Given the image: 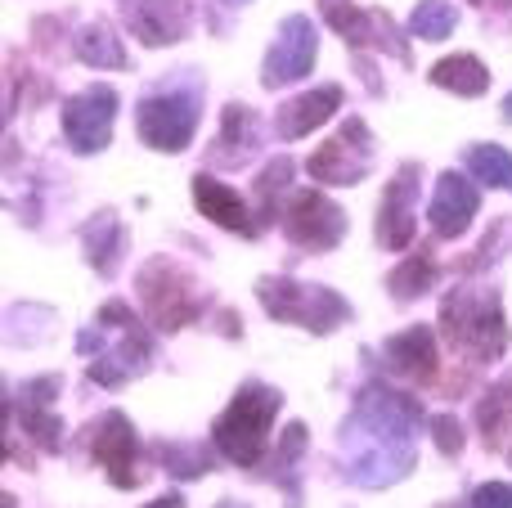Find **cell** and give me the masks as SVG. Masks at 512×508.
I'll list each match as a JSON object with an SVG mask.
<instances>
[{
  "label": "cell",
  "instance_id": "6da1fadb",
  "mask_svg": "<svg viewBox=\"0 0 512 508\" xmlns=\"http://www.w3.org/2000/svg\"><path fill=\"white\" fill-rule=\"evenodd\" d=\"M418 423H423L418 396L391 392V387H364L355 396L351 419L337 432V450L346 459V482L364 486V491H382V486H396L400 477L414 473Z\"/></svg>",
  "mask_w": 512,
  "mask_h": 508
},
{
  "label": "cell",
  "instance_id": "7a4b0ae2",
  "mask_svg": "<svg viewBox=\"0 0 512 508\" xmlns=\"http://www.w3.org/2000/svg\"><path fill=\"white\" fill-rule=\"evenodd\" d=\"M77 351L86 356V374L99 387H122L140 378L153 360V338L126 302H104L90 329L77 333Z\"/></svg>",
  "mask_w": 512,
  "mask_h": 508
},
{
  "label": "cell",
  "instance_id": "3957f363",
  "mask_svg": "<svg viewBox=\"0 0 512 508\" xmlns=\"http://www.w3.org/2000/svg\"><path fill=\"white\" fill-rule=\"evenodd\" d=\"M441 329L468 365H490L508 351V320L495 288H450L441 297Z\"/></svg>",
  "mask_w": 512,
  "mask_h": 508
},
{
  "label": "cell",
  "instance_id": "277c9868",
  "mask_svg": "<svg viewBox=\"0 0 512 508\" xmlns=\"http://www.w3.org/2000/svg\"><path fill=\"white\" fill-rule=\"evenodd\" d=\"M279 410H283V396L274 392V387L243 383L212 428L216 450H221L230 464L256 468L265 459V450H270V428H274V414Z\"/></svg>",
  "mask_w": 512,
  "mask_h": 508
},
{
  "label": "cell",
  "instance_id": "5b68a950",
  "mask_svg": "<svg viewBox=\"0 0 512 508\" xmlns=\"http://www.w3.org/2000/svg\"><path fill=\"white\" fill-rule=\"evenodd\" d=\"M203 81H185V86H162L153 90V95L140 99V108H135V131H140V140L149 144V149L158 153H180L189 149V140H194L198 131V117H203Z\"/></svg>",
  "mask_w": 512,
  "mask_h": 508
},
{
  "label": "cell",
  "instance_id": "8992f818",
  "mask_svg": "<svg viewBox=\"0 0 512 508\" xmlns=\"http://www.w3.org/2000/svg\"><path fill=\"white\" fill-rule=\"evenodd\" d=\"M256 297H261L265 315L279 324H301L310 333H333L337 324L351 320V302L337 297L333 288L324 284H297V279H261L256 284Z\"/></svg>",
  "mask_w": 512,
  "mask_h": 508
},
{
  "label": "cell",
  "instance_id": "52a82bcc",
  "mask_svg": "<svg viewBox=\"0 0 512 508\" xmlns=\"http://www.w3.org/2000/svg\"><path fill=\"white\" fill-rule=\"evenodd\" d=\"M135 288H140V302H144V311H149L153 329H162V333H176V329H185V324H194L207 306L203 288L171 257L144 261L140 275H135Z\"/></svg>",
  "mask_w": 512,
  "mask_h": 508
},
{
  "label": "cell",
  "instance_id": "ba28073f",
  "mask_svg": "<svg viewBox=\"0 0 512 508\" xmlns=\"http://www.w3.org/2000/svg\"><path fill=\"white\" fill-rule=\"evenodd\" d=\"M279 221H283V234L292 239V248H306V252H333L346 239L342 207L328 203L319 189H292Z\"/></svg>",
  "mask_w": 512,
  "mask_h": 508
},
{
  "label": "cell",
  "instance_id": "9c48e42d",
  "mask_svg": "<svg viewBox=\"0 0 512 508\" xmlns=\"http://www.w3.org/2000/svg\"><path fill=\"white\" fill-rule=\"evenodd\" d=\"M369 167H373V135L360 117H346L342 131L306 158L310 180H324V185H360L369 176Z\"/></svg>",
  "mask_w": 512,
  "mask_h": 508
},
{
  "label": "cell",
  "instance_id": "30bf717a",
  "mask_svg": "<svg viewBox=\"0 0 512 508\" xmlns=\"http://www.w3.org/2000/svg\"><path fill=\"white\" fill-rule=\"evenodd\" d=\"M315 54H319V36H315V23L306 14H288L274 32L270 50H265V63H261V86L265 90H283L292 81H301L310 68H315Z\"/></svg>",
  "mask_w": 512,
  "mask_h": 508
},
{
  "label": "cell",
  "instance_id": "8fae6325",
  "mask_svg": "<svg viewBox=\"0 0 512 508\" xmlns=\"http://www.w3.org/2000/svg\"><path fill=\"white\" fill-rule=\"evenodd\" d=\"M423 167L418 162H405L396 176L387 180L382 189V203H378V221H373V234L387 252H405L414 243L418 230V194H423Z\"/></svg>",
  "mask_w": 512,
  "mask_h": 508
},
{
  "label": "cell",
  "instance_id": "7c38bea8",
  "mask_svg": "<svg viewBox=\"0 0 512 508\" xmlns=\"http://www.w3.org/2000/svg\"><path fill=\"white\" fill-rule=\"evenodd\" d=\"M113 122H117V90L113 86H90L63 104V140L77 153L108 149Z\"/></svg>",
  "mask_w": 512,
  "mask_h": 508
},
{
  "label": "cell",
  "instance_id": "4fadbf2b",
  "mask_svg": "<svg viewBox=\"0 0 512 508\" xmlns=\"http://www.w3.org/2000/svg\"><path fill=\"white\" fill-rule=\"evenodd\" d=\"M90 455L95 464L108 468V482L117 491H135L140 486V473H135V459H140V441H135V428L122 410H108L104 419L95 423V437H90Z\"/></svg>",
  "mask_w": 512,
  "mask_h": 508
},
{
  "label": "cell",
  "instance_id": "5bb4252c",
  "mask_svg": "<svg viewBox=\"0 0 512 508\" xmlns=\"http://www.w3.org/2000/svg\"><path fill=\"white\" fill-rule=\"evenodd\" d=\"M122 9V23L126 32L135 36L140 45H176L189 36V5L185 0H117Z\"/></svg>",
  "mask_w": 512,
  "mask_h": 508
},
{
  "label": "cell",
  "instance_id": "9a60e30c",
  "mask_svg": "<svg viewBox=\"0 0 512 508\" xmlns=\"http://www.w3.org/2000/svg\"><path fill=\"white\" fill-rule=\"evenodd\" d=\"M382 360H387V369L396 378H405V383L414 387H427L436 374H441V356H436V333L427 329V324H414V329L396 333V338H387V347H382Z\"/></svg>",
  "mask_w": 512,
  "mask_h": 508
},
{
  "label": "cell",
  "instance_id": "2e32d148",
  "mask_svg": "<svg viewBox=\"0 0 512 508\" xmlns=\"http://www.w3.org/2000/svg\"><path fill=\"white\" fill-rule=\"evenodd\" d=\"M477 207H481L477 185H472L468 176H459V171H445V176L436 180L432 207H427L436 239H463L468 225H472V216H477Z\"/></svg>",
  "mask_w": 512,
  "mask_h": 508
},
{
  "label": "cell",
  "instance_id": "e0dca14e",
  "mask_svg": "<svg viewBox=\"0 0 512 508\" xmlns=\"http://www.w3.org/2000/svg\"><path fill=\"white\" fill-rule=\"evenodd\" d=\"M54 392H59V374H45V378H32V383H18V423L23 432H32V441L41 450H63V423L59 414L50 410L54 405Z\"/></svg>",
  "mask_w": 512,
  "mask_h": 508
},
{
  "label": "cell",
  "instance_id": "ac0fdd59",
  "mask_svg": "<svg viewBox=\"0 0 512 508\" xmlns=\"http://www.w3.org/2000/svg\"><path fill=\"white\" fill-rule=\"evenodd\" d=\"M194 203L207 221L221 225V230H230V234H239V239H256V230H261V221H252L248 203H243L230 185H221L216 176H207V171L194 176Z\"/></svg>",
  "mask_w": 512,
  "mask_h": 508
},
{
  "label": "cell",
  "instance_id": "d6986e66",
  "mask_svg": "<svg viewBox=\"0 0 512 508\" xmlns=\"http://www.w3.org/2000/svg\"><path fill=\"white\" fill-rule=\"evenodd\" d=\"M337 108H342V86H319V90H310V95L288 99V104L279 108V117H274V131H279L283 140H306Z\"/></svg>",
  "mask_w": 512,
  "mask_h": 508
},
{
  "label": "cell",
  "instance_id": "ffe728a7",
  "mask_svg": "<svg viewBox=\"0 0 512 508\" xmlns=\"http://www.w3.org/2000/svg\"><path fill=\"white\" fill-rule=\"evenodd\" d=\"M256 144H261V122H256V113L248 104H230L221 117L216 149L207 153V158H212L216 167H243V162L256 153Z\"/></svg>",
  "mask_w": 512,
  "mask_h": 508
},
{
  "label": "cell",
  "instance_id": "44dd1931",
  "mask_svg": "<svg viewBox=\"0 0 512 508\" xmlns=\"http://www.w3.org/2000/svg\"><path fill=\"white\" fill-rule=\"evenodd\" d=\"M477 428H481V441H486L490 450H499V455L512 464V374L499 378V383L481 396Z\"/></svg>",
  "mask_w": 512,
  "mask_h": 508
},
{
  "label": "cell",
  "instance_id": "7402d4cb",
  "mask_svg": "<svg viewBox=\"0 0 512 508\" xmlns=\"http://www.w3.org/2000/svg\"><path fill=\"white\" fill-rule=\"evenodd\" d=\"M81 248H86V261L90 270L99 275H113L117 261L126 252V230L117 221V212H95L86 225H81Z\"/></svg>",
  "mask_w": 512,
  "mask_h": 508
},
{
  "label": "cell",
  "instance_id": "603a6c76",
  "mask_svg": "<svg viewBox=\"0 0 512 508\" xmlns=\"http://www.w3.org/2000/svg\"><path fill=\"white\" fill-rule=\"evenodd\" d=\"M319 9H324L328 27H333L337 36H342L351 50H364V45H382V23L378 14H364L355 0H319Z\"/></svg>",
  "mask_w": 512,
  "mask_h": 508
},
{
  "label": "cell",
  "instance_id": "cb8c5ba5",
  "mask_svg": "<svg viewBox=\"0 0 512 508\" xmlns=\"http://www.w3.org/2000/svg\"><path fill=\"white\" fill-rule=\"evenodd\" d=\"M432 86L450 90V95H463V99H477L490 90V72L477 54H450L432 68Z\"/></svg>",
  "mask_w": 512,
  "mask_h": 508
},
{
  "label": "cell",
  "instance_id": "d4e9b609",
  "mask_svg": "<svg viewBox=\"0 0 512 508\" xmlns=\"http://www.w3.org/2000/svg\"><path fill=\"white\" fill-rule=\"evenodd\" d=\"M77 59L90 63V68H131V54L126 45L113 36L108 23H90L77 32Z\"/></svg>",
  "mask_w": 512,
  "mask_h": 508
},
{
  "label": "cell",
  "instance_id": "484cf974",
  "mask_svg": "<svg viewBox=\"0 0 512 508\" xmlns=\"http://www.w3.org/2000/svg\"><path fill=\"white\" fill-rule=\"evenodd\" d=\"M436 279H441V266H436L432 252H414V257H405L387 275V288H391V297H396V302H414V297H423Z\"/></svg>",
  "mask_w": 512,
  "mask_h": 508
},
{
  "label": "cell",
  "instance_id": "4316f807",
  "mask_svg": "<svg viewBox=\"0 0 512 508\" xmlns=\"http://www.w3.org/2000/svg\"><path fill=\"white\" fill-rule=\"evenodd\" d=\"M463 162H468V171L486 189H508L512 194V153L504 144H472Z\"/></svg>",
  "mask_w": 512,
  "mask_h": 508
},
{
  "label": "cell",
  "instance_id": "83f0119b",
  "mask_svg": "<svg viewBox=\"0 0 512 508\" xmlns=\"http://www.w3.org/2000/svg\"><path fill=\"white\" fill-rule=\"evenodd\" d=\"M454 27H459V9L450 0H423L409 14V36H418V41H445Z\"/></svg>",
  "mask_w": 512,
  "mask_h": 508
},
{
  "label": "cell",
  "instance_id": "f1b7e54d",
  "mask_svg": "<svg viewBox=\"0 0 512 508\" xmlns=\"http://www.w3.org/2000/svg\"><path fill=\"white\" fill-rule=\"evenodd\" d=\"M153 455L162 459L171 477H207V450L194 446V441H158Z\"/></svg>",
  "mask_w": 512,
  "mask_h": 508
},
{
  "label": "cell",
  "instance_id": "f546056e",
  "mask_svg": "<svg viewBox=\"0 0 512 508\" xmlns=\"http://www.w3.org/2000/svg\"><path fill=\"white\" fill-rule=\"evenodd\" d=\"M288 185H292V158H274L270 167L261 171V180H256V216L261 221H274L279 216V194H288Z\"/></svg>",
  "mask_w": 512,
  "mask_h": 508
},
{
  "label": "cell",
  "instance_id": "4dcf8cb0",
  "mask_svg": "<svg viewBox=\"0 0 512 508\" xmlns=\"http://www.w3.org/2000/svg\"><path fill=\"white\" fill-rule=\"evenodd\" d=\"M301 450H306V423H288V428H283V441H279V455H274V459L283 464V486H288L292 500H297V482L288 477V468L297 464Z\"/></svg>",
  "mask_w": 512,
  "mask_h": 508
},
{
  "label": "cell",
  "instance_id": "1f68e13d",
  "mask_svg": "<svg viewBox=\"0 0 512 508\" xmlns=\"http://www.w3.org/2000/svg\"><path fill=\"white\" fill-rule=\"evenodd\" d=\"M432 437H436V450L450 459L463 450V428H459V419H450V414H436L432 419Z\"/></svg>",
  "mask_w": 512,
  "mask_h": 508
},
{
  "label": "cell",
  "instance_id": "d6a6232c",
  "mask_svg": "<svg viewBox=\"0 0 512 508\" xmlns=\"http://www.w3.org/2000/svg\"><path fill=\"white\" fill-rule=\"evenodd\" d=\"M468 508H512V486L508 482H486L472 491Z\"/></svg>",
  "mask_w": 512,
  "mask_h": 508
},
{
  "label": "cell",
  "instance_id": "836d02e7",
  "mask_svg": "<svg viewBox=\"0 0 512 508\" xmlns=\"http://www.w3.org/2000/svg\"><path fill=\"white\" fill-rule=\"evenodd\" d=\"M149 508H185V495H176V491H171V495H162V500H153Z\"/></svg>",
  "mask_w": 512,
  "mask_h": 508
},
{
  "label": "cell",
  "instance_id": "e575fe53",
  "mask_svg": "<svg viewBox=\"0 0 512 508\" xmlns=\"http://www.w3.org/2000/svg\"><path fill=\"white\" fill-rule=\"evenodd\" d=\"M477 5H490V9H512V0H477Z\"/></svg>",
  "mask_w": 512,
  "mask_h": 508
},
{
  "label": "cell",
  "instance_id": "d590c367",
  "mask_svg": "<svg viewBox=\"0 0 512 508\" xmlns=\"http://www.w3.org/2000/svg\"><path fill=\"white\" fill-rule=\"evenodd\" d=\"M504 122H508V126H512V95H508V99H504Z\"/></svg>",
  "mask_w": 512,
  "mask_h": 508
},
{
  "label": "cell",
  "instance_id": "8d00e7d4",
  "mask_svg": "<svg viewBox=\"0 0 512 508\" xmlns=\"http://www.w3.org/2000/svg\"><path fill=\"white\" fill-rule=\"evenodd\" d=\"M441 508H468V504H441Z\"/></svg>",
  "mask_w": 512,
  "mask_h": 508
},
{
  "label": "cell",
  "instance_id": "74e56055",
  "mask_svg": "<svg viewBox=\"0 0 512 508\" xmlns=\"http://www.w3.org/2000/svg\"><path fill=\"white\" fill-rule=\"evenodd\" d=\"M234 5H248V0H234Z\"/></svg>",
  "mask_w": 512,
  "mask_h": 508
}]
</instances>
